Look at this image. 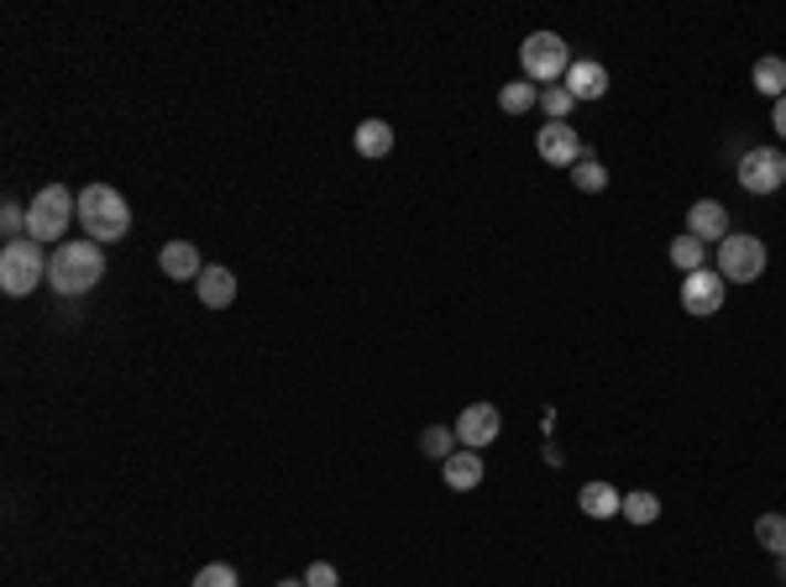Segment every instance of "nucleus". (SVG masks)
I'll return each mask as SVG.
<instances>
[{
	"label": "nucleus",
	"mask_w": 786,
	"mask_h": 587,
	"mask_svg": "<svg viewBox=\"0 0 786 587\" xmlns=\"http://www.w3.org/2000/svg\"><path fill=\"white\" fill-rule=\"evenodd\" d=\"M105 279V252L101 242H59V252H48V289L63 294V300H80Z\"/></svg>",
	"instance_id": "obj_1"
},
{
	"label": "nucleus",
	"mask_w": 786,
	"mask_h": 587,
	"mask_svg": "<svg viewBox=\"0 0 786 587\" xmlns=\"http://www.w3.org/2000/svg\"><path fill=\"white\" fill-rule=\"evenodd\" d=\"M80 226L90 242H122L126 231H132V205L122 200V189H111V184H84L80 189Z\"/></svg>",
	"instance_id": "obj_2"
},
{
	"label": "nucleus",
	"mask_w": 786,
	"mask_h": 587,
	"mask_svg": "<svg viewBox=\"0 0 786 587\" xmlns=\"http://www.w3.org/2000/svg\"><path fill=\"white\" fill-rule=\"evenodd\" d=\"M38 284H48V252H42V242L21 237V242L0 247V289L11 300H27Z\"/></svg>",
	"instance_id": "obj_3"
},
{
	"label": "nucleus",
	"mask_w": 786,
	"mask_h": 587,
	"mask_svg": "<svg viewBox=\"0 0 786 587\" xmlns=\"http://www.w3.org/2000/svg\"><path fill=\"white\" fill-rule=\"evenodd\" d=\"M74 216H80V195H69L63 184H48L38 200H32V210H27V237L32 242H63L69 237V226H74Z\"/></svg>",
	"instance_id": "obj_4"
},
{
	"label": "nucleus",
	"mask_w": 786,
	"mask_h": 587,
	"mask_svg": "<svg viewBox=\"0 0 786 587\" xmlns=\"http://www.w3.org/2000/svg\"><path fill=\"white\" fill-rule=\"evenodd\" d=\"M520 63H524V80L530 84H556L566 80V69H572V48H566L556 32H530L520 42Z\"/></svg>",
	"instance_id": "obj_5"
},
{
	"label": "nucleus",
	"mask_w": 786,
	"mask_h": 587,
	"mask_svg": "<svg viewBox=\"0 0 786 587\" xmlns=\"http://www.w3.org/2000/svg\"><path fill=\"white\" fill-rule=\"evenodd\" d=\"M719 273H724V284H755L766 273V242L750 231H729L719 242Z\"/></svg>",
	"instance_id": "obj_6"
},
{
	"label": "nucleus",
	"mask_w": 786,
	"mask_h": 587,
	"mask_svg": "<svg viewBox=\"0 0 786 587\" xmlns=\"http://www.w3.org/2000/svg\"><path fill=\"white\" fill-rule=\"evenodd\" d=\"M786 184V153L782 147H750L740 158V189L745 195H776Z\"/></svg>",
	"instance_id": "obj_7"
},
{
	"label": "nucleus",
	"mask_w": 786,
	"mask_h": 587,
	"mask_svg": "<svg viewBox=\"0 0 786 587\" xmlns=\"http://www.w3.org/2000/svg\"><path fill=\"white\" fill-rule=\"evenodd\" d=\"M535 153H541L551 168H577V163L587 158V147H583V137H577V126H566V122H545L541 137H535Z\"/></svg>",
	"instance_id": "obj_8"
},
{
	"label": "nucleus",
	"mask_w": 786,
	"mask_h": 587,
	"mask_svg": "<svg viewBox=\"0 0 786 587\" xmlns=\"http://www.w3.org/2000/svg\"><path fill=\"white\" fill-rule=\"evenodd\" d=\"M724 273L719 268H698L682 279V310L687 315H719L724 310Z\"/></svg>",
	"instance_id": "obj_9"
},
{
	"label": "nucleus",
	"mask_w": 786,
	"mask_h": 587,
	"mask_svg": "<svg viewBox=\"0 0 786 587\" xmlns=\"http://www.w3.org/2000/svg\"><path fill=\"white\" fill-rule=\"evenodd\" d=\"M499 430H504V415L493 405H467L462 415H457V441L467 446V451H483V446L499 441Z\"/></svg>",
	"instance_id": "obj_10"
},
{
	"label": "nucleus",
	"mask_w": 786,
	"mask_h": 587,
	"mask_svg": "<svg viewBox=\"0 0 786 587\" xmlns=\"http://www.w3.org/2000/svg\"><path fill=\"white\" fill-rule=\"evenodd\" d=\"M562 90L572 95V101H604L608 95V69L598 59H572Z\"/></svg>",
	"instance_id": "obj_11"
},
{
	"label": "nucleus",
	"mask_w": 786,
	"mask_h": 587,
	"mask_svg": "<svg viewBox=\"0 0 786 587\" xmlns=\"http://www.w3.org/2000/svg\"><path fill=\"white\" fill-rule=\"evenodd\" d=\"M687 237H698L703 247L724 242L729 237V210L719 200H698L692 210H687Z\"/></svg>",
	"instance_id": "obj_12"
},
{
	"label": "nucleus",
	"mask_w": 786,
	"mask_h": 587,
	"mask_svg": "<svg viewBox=\"0 0 786 587\" xmlns=\"http://www.w3.org/2000/svg\"><path fill=\"white\" fill-rule=\"evenodd\" d=\"M195 294H200L205 310H226V304L237 300V273L221 263H210L200 279H195Z\"/></svg>",
	"instance_id": "obj_13"
},
{
	"label": "nucleus",
	"mask_w": 786,
	"mask_h": 587,
	"mask_svg": "<svg viewBox=\"0 0 786 587\" xmlns=\"http://www.w3.org/2000/svg\"><path fill=\"white\" fill-rule=\"evenodd\" d=\"M441 478H446V488H451V493H472V488L483 483V457L462 446V451H451V457L441 462Z\"/></svg>",
	"instance_id": "obj_14"
},
{
	"label": "nucleus",
	"mask_w": 786,
	"mask_h": 587,
	"mask_svg": "<svg viewBox=\"0 0 786 587\" xmlns=\"http://www.w3.org/2000/svg\"><path fill=\"white\" fill-rule=\"evenodd\" d=\"M158 263H163V273H168V279H179V284H184V279H200V273H205L200 247H195V242H168L158 252Z\"/></svg>",
	"instance_id": "obj_15"
},
{
	"label": "nucleus",
	"mask_w": 786,
	"mask_h": 587,
	"mask_svg": "<svg viewBox=\"0 0 786 587\" xmlns=\"http://www.w3.org/2000/svg\"><path fill=\"white\" fill-rule=\"evenodd\" d=\"M577 504H583L587 520H614V514L625 509V493H619V488H608V483H587L583 493H577Z\"/></svg>",
	"instance_id": "obj_16"
},
{
	"label": "nucleus",
	"mask_w": 786,
	"mask_h": 587,
	"mask_svg": "<svg viewBox=\"0 0 786 587\" xmlns=\"http://www.w3.org/2000/svg\"><path fill=\"white\" fill-rule=\"evenodd\" d=\"M352 143H357L363 158H388V153H394V126L378 122V116H367V122L357 126V137H352Z\"/></svg>",
	"instance_id": "obj_17"
},
{
	"label": "nucleus",
	"mask_w": 786,
	"mask_h": 587,
	"mask_svg": "<svg viewBox=\"0 0 786 587\" xmlns=\"http://www.w3.org/2000/svg\"><path fill=\"white\" fill-rule=\"evenodd\" d=\"M535 105H541V84L514 80L499 90V111H504V116H524V111H535Z\"/></svg>",
	"instance_id": "obj_18"
},
{
	"label": "nucleus",
	"mask_w": 786,
	"mask_h": 587,
	"mask_svg": "<svg viewBox=\"0 0 786 587\" xmlns=\"http://www.w3.org/2000/svg\"><path fill=\"white\" fill-rule=\"evenodd\" d=\"M619 514H625L629 525H656V520H661V499H656L650 488H635V493H625V509H619Z\"/></svg>",
	"instance_id": "obj_19"
},
{
	"label": "nucleus",
	"mask_w": 786,
	"mask_h": 587,
	"mask_svg": "<svg viewBox=\"0 0 786 587\" xmlns=\"http://www.w3.org/2000/svg\"><path fill=\"white\" fill-rule=\"evenodd\" d=\"M750 80H755V90H761V95L782 101V95H786V59H761Z\"/></svg>",
	"instance_id": "obj_20"
},
{
	"label": "nucleus",
	"mask_w": 786,
	"mask_h": 587,
	"mask_svg": "<svg viewBox=\"0 0 786 587\" xmlns=\"http://www.w3.org/2000/svg\"><path fill=\"white\" fill-rule=\"evenodd\" d=\"M755 541H761L771 556H786V514H761V520H755Z\"/></svg>",
	"instance_id": "obj_21"
},
{
	"label": "nucleus",
	"mask_w": 786,
	"mask_h": 587,
	"mask_svg": "<svg viewBox=\"0 0 786 587\" xmlns=\"http://www.w3.org/2000/svg\"><path fill=\"white\" fill-rule=\"evenodd\" d=\"M572 184H577L583 195H604V189H608V168L593 158V153H587V158L572 168Z\"/></svg>",
	"instance_id": "obj_22"
},
{
	"label": "nucleus",
	"mask_w": 786,
	"mask_h": 587,
	"mask_svg": "<svg viewBox=\"0 0 786 587\" xmlns=\"http://www.w3.org/2000/svg\"><path fill=\"white\" fill-rule=\"evenodd\" d=\"M703 258H708V247L698 242V237H687V231L677 237V242H671V263L682 268V273H698V268H708Z\"/></svg>",
	"instance_id": "obj_23"
},
{
	"label": "nucleus",
	"mask_w": 786,
	"mask_h": 587,
	"mask_svg": "<svg viewBox=\"0 0 786 587\" xmlns=\"http://www.w3.org/2000/svg\"><path fill=\"white\" fill-rule=\"evenodd\" d=\"M451 441H457V430H451V426H430V430L420 436V451H425V457H436V462H446V457L457 451Z\"/></svg>",
	"instance_id": "obj_24"
},
{
	"label": "nucleus",
	"mask_w": 786,
	"mask_h": 587,
	"mask_svg": "<svg viewBox=\"0 0 786 587\" xmlns=\"http://www.w3.org/2000/svg\"><path fill=\"white\" fill-rule=\"evenodd\" d=\"M572 105H577V101L566 95L562 84H545V90H541V111L551 116V122H566V111H572Z\"/></svg>",
	"instance_id": "obj_25"
},
{
	"label": "nucleus",
	"mask_w": 786,
	"mask_h": 587,
	"mask_svg": "<svg viewBox=\"0 0 786 587\" xmlns=\"http://www.w3.org/2000/svg\"><path fill=\"white\" fill-rule=\"evenodd\" d=\"M0 226H6V237H11V242H21V237H27V210H21L17 200H6L0 205Z\"/></svg>",
	"instance_id": "obj_26"
},
{
	"label": "nucleus",
	"mask_w": 786,
	"mask_h": 587,
	"mask_svg": "<svg viewBox=\"0 0 786 587\" xmlns=\"http://www.w3.org/2000/svg\"><path fill=\"white\" fill-rule=\"evenodd\" d=\"M195 587H237V572L226 567V562H210V567H200Z\"/></svg>",
	"instance_id": "obj_27"
},
{
	"label": "nucleus",
	"mask_w": 786,
	"mask_h": 587,
	"mask_svg": "<svg viewBox=\"0 0 786 587\" xmlns=\"http://www.w3.org/2000/svg\"><path fill=\"white\" fill-rule=\"evenodd\" d=\"M336 583H342V577H336L331 562H315V567L304 572V587H336Z\"/></svg>",
	"instance_id": "obj_28"
},
{
	"label": "nucleus",
	"mask_w": 786,
	"mask_h": 587,
	"mask_svg": "<svg viewBox=\"0 0 786 587\" xmlns=\"http://www.w3.org/2000/svg\"><path fill=\"white\" fill-rule=\"evenodd\" d=\"M771 126H776V137H782V143H786V95H782V101H776V116H771Z\"/></svg>",
	"instance_id": "obj_29"
},
{
	"label": "nucleus",
	"mask_w": 786,
	"mask_h": 587,
	"mask_svg": "<svg viewBox=\"0 0 786 587\" xmlns=\"http://www.w3.org/2000/svg\"><path fill=\"white\" fill-rule=\"evenodd\" d=\"M776 572H782V583H786V556H776Z\"/></svg>",
	"instance_id": "obj_30"
},
{
	"label": "nucleus",
	"mask_w": 786,
	"mask_h": 587,
	"mask_svg": "<svg viewBox=\"0 0 786 587\" xmlns=\"http://www.w3.org/2000/svg\"><path fill=\"white\" fill-rule=\"evenodd\" d=\"M279 587H304V583H289V577H283V583H279Z\"/></svg>",
	"instance_id": "obj_31"
}]
</instances>
